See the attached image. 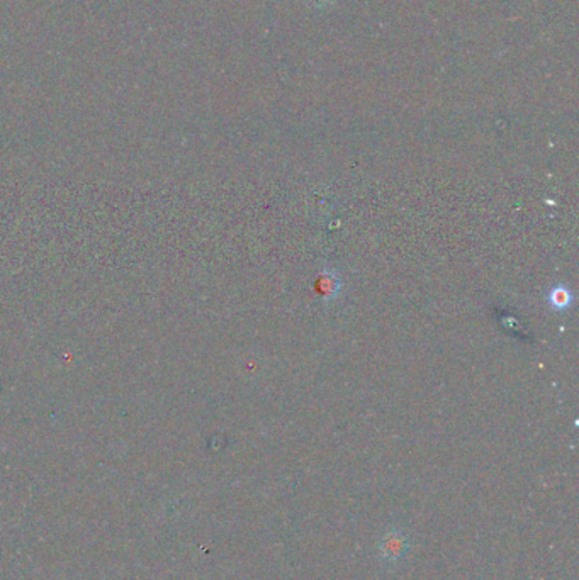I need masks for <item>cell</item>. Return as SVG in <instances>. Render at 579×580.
Returning <instances> with one entry per match:
<instances>
[{"label": "cell", "mask_w": 579, "mask_h": 580, "mask_svg": "<svg viewBox=\"0 0 579 580\" xmlns=\"http://www.w3.org/2000/svg\"><path fill=\"white\" fill-rule=\"evenodd\" d=\"M404 550H406V540L399 531H391L382 538L381 547H379V552H381V557L386 558V560H398V558L403 557Z\"/></svg>", "instance_id": "obj_1"}, {"label": "cell", "mask_w": 579, "mask_h": 580, "mask_svg": "<svg viewBox=\"0 0 579 580\" xmlns=\"http://www.w3.org/2000/svg\"><path fill=\"white\" fill-rule=\"evenodd\" d=\"M573 292L569 290V287H566V285H556V287H552L547 294V302L551 304L552 309L556 311L569 309V307L573 306Z\"/></svg>", "instance_id": "obj_2"}, {"label": "cell", "mask_w": 579, "mask_h": 580, "mask_svg": "<svg viewBox=\"0 0 579 580\" xmlns=\"http://www.w3.org/2000/svg\"><path fill=\"white\" fill-rule=\"evenodd\" d=\"M319 2H325V0H319Z\"/></svg>", "instance_id": "obj_4"}, {"label": "cell", "mask_w": 579, "mask_h": 580, "mask_svg": "<svg viewBox=\"0 0 579 580\" xmlns=\"http://www.w3.org/2000/svg\"><path fill=\"white\" fill-rule=\"evenodd\" d=\"M342 285H340V279L336 277L331 270H325L321 274V294L326 301L330 298H335L338 296V290Z\"/></svg>", "instance_id": "obj_3"}]
</instances>
